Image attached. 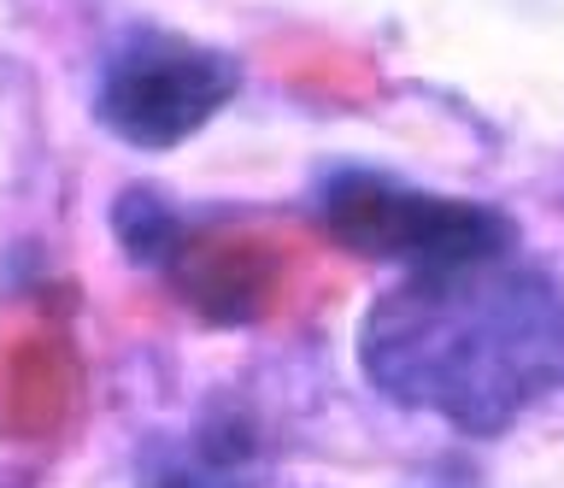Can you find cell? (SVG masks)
Segmentation results:
<instances>
[{"label": "cell", "mask_w": 564, "mask_h": 488, "mask_svg": "<svg viewBox=\"0 0 564 488\" xmlns=\"http://www.w3.org/2000/svg\"><path fill=\"white\" fill-rule=\"evenodd\" d=\"M359 354L382 394L447 412L458 430H500L564 382V301L494 265L412 276L370 306Z\"/></svg>", "instance_id": "cell-1"}, {"label": "cell", "mask_w": 564, "mask_h": 488, "mask_svg": "<svg viewBox=\"0 0 564 488\" xmlns=\"http://www.w3.org/2000/svg\"><path fill=\"white\" fill-rule=\"evenodd\" d=\"M317 218L335 248L365 253V259H394L417 276H447L470 265H494L518 230L494 206L453 200V195H423L400 188L370 171H335L317 188Z\"/></svg>", "instance_id": "cell-2"}, {"label": "cell", "mask_w": 564, "mask_h": 488, "mask_svg": "<svg viewBox=\"0 0 564 488\" xmlns=\"http://www.w3.org/2000/svg\"><path fill=\"white\" fill-rule=\"evenodd\" d=\"M194 318L271 324L306 301L317 253L306 236L276 224H176L171 248L153 259Z\"/></svg>", "instance_id": "cell-3"}, {"label": "cell", "mask_w": 564, "mask_h": 488, "mask_svg": "<svg viewBox=\"0 0 564 488\" xmlns=\"http://www.w3.org/2000/svg\"><path fill=\"white\" fill-rule=\"evenodd\" d=\"M241 89V65L206 42L141 30L106 59L100 77V124L130 148L165 153L200 135Z\"/></svg>", "instance_id": "cell-4"}, {"label": "cell", "mask_w": 564, "mask_h": 488, "mask_svg": "<svg viewBox=\"0 0 564 488\" xmlns=\"http://www.w3.org/2000/svg\"><path fill=\"white\" fill-rule=\"evenodd\" d=\"M83 406V354L65 312L47 301H12L0 312V442H59Z\"/></svg>", "instance_id": "cell-5"}, {"label": "cell", "mask_w": 564, "mask_h": 488, "mask_svg": "<svg viewBox=\"0 0 564 488\" xmlns=\"http://www.w3.org/2000/svg\"><path fill=\"white\" fill-rule=\"evenodd\" d=\"M271 72L294 89H306L317 100H370L382 89L377 65H370L359 47H341V42H324V36H289V42H271L264 47Z\"/></svg>", "instance_id": "cell-6"}]
</instances>
